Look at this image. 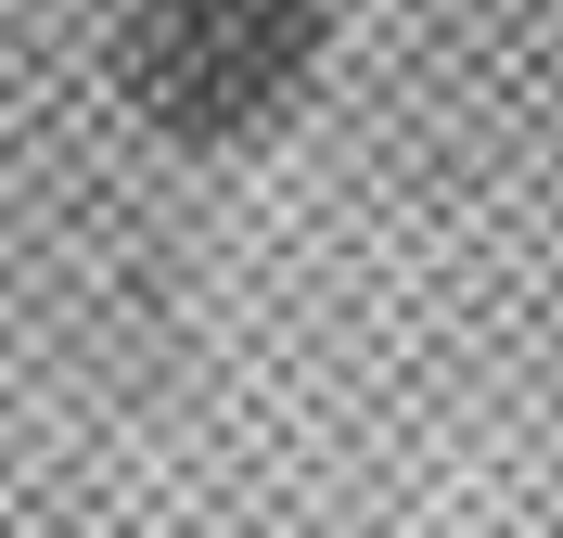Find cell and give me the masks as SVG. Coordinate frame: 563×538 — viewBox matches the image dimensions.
I'll return each mask as SVG.
<instances>
[{"mask_svg":"<svg viewBox=\"0 0 563 538\" xmlns=\"http://www.w3.org/2000/svg\"><path fill=\"white\" fill-rule=\"evenodd\" d=\"M346 0H129L115 26V90L154 142L231 154L320 90Z\"/></svg>","mask_w":563,"mask_h":538,"instance_id":"cell-1","label":"cell"}]
</instances>
